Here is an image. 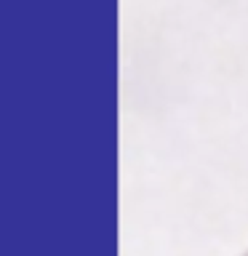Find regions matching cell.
Returning <instances> with one entry per match:
<instances>
[{
    "instance_id": "obj_1",
    "label": "cell",
    "mask_w": 248,
    "mask_h": 256,
    "mask_svg": "<svg viewBox=\"0 0 248 256\" xmlns=\"http://www.w3.org/2000/svg\"><path fill=\"white\" fill-rule=\"evenodd\" d=\"M243 256H248V251H246V254H243Z\"/></svg>"
}]
</instances>
